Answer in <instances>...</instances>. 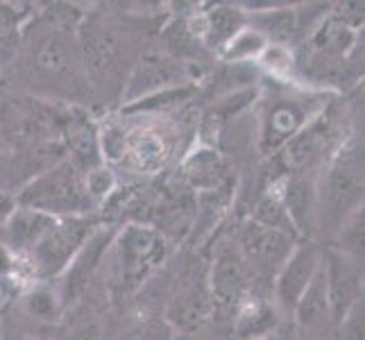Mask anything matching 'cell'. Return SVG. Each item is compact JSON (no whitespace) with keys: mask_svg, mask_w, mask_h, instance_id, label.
Instances as JSON below:
<instances>
[{"mask_svg":"<svg viewBox=\"0 0 365 340\" xmlns=\"http://www.w3.org/2000/svg\"><path fill=\"white\" fill-rule=\"evenodd\" d=\"M19 55L23 57V68L30 75V80L48 91L46 100H53V96H57V103L71 98L75 100L80 96L82 86L89 89L78 46V34L48 28L43 23L32 30L25 28Z\"/></svg>","mask_w":365,"mask_h":340,"instance_id":"6da1fadb","label":"cell"},{"mask_svg":"<svg viewBox=\"0 0 365 340\" xmlns=\"http://www.w3.org/2000/svg\"><path fill=\"white\" fill-rule=\"evenodd\" d=\"M318 232L334 238L351 211L363 207V141L349 134L336 145L316 180Z\"/></svg>","mask_w":365,"mask_h":340,"instance_id":"7a4b0ae2","label":"cell"},{"mask_svg":"<svg viewBox=\"0 0 365 340\" xmlns=\"http://www.w3.org/2000/svg\"><path fill=\"white\" fill-rule=\"evenodd\" d=\"M78 46L91 91L109 93L123 89L134 64L130 39L120 34L116 25L100 19H84L78 30Z\"/></svg>","mask_w":365,"mask_h":340,"instance_id":"3957f363","label":"cell"},{"mask_svg":"<svg viewBox=\"0 0 365 340\" xmlns=\"http://www.w3.org/2000/svg\"><path fill=\"white\" fill-rule=\"evenodd\" d=\"M73 107V105H71ZM71 107L41 96H11L0 103V134L11 153L61 138Z\"/></svg>","mask_w":365,"mask_h":340,"instance_id":"277c9868","label":"cell"},{"mask_svg":"<svg viewBox=\"0 0 365 340\" xmlns=\"http://www.w3.org/2000/svg\"><path fill=\"white\" fill-rule=\"evenodd\" d=\"M16 205L41 211L53 218L89 216L93 211V202L84 191L82 170L71 159L57 163L55 168L21 186Z\"/></svg>","mask_w":365,"mask_h":340,"instance_id":"5b68a950","label":"cell"},{"mask_svg":"<svg viewBox=\"0 0 365 340\" xmlns=\"http://www.w3.org/2000/svg\"><path fill=\"white\" fill-rule=\"evenodd\" d=\"M111 249H114V286L120 293H134L166 261L168 243L163 234L153 227L125 225L116 232Z\"/></svg>","mask_w":365,"mask_h":340,"instance_id":"8992f818","label":"cell"},{"mask_svg":"<svg viewBox=\"0 0 365 340\" xmlns=\"http://www.w3.org/2000/svg\"><path fill=\"white\" fill-rule=\"evenodd\" d=\"M96 230L98 222L91 216L57 218L55 225L43 234L41 241L25 254L36 279L43 282L59 277Z\"/></svg>","mask_w":365,"mask_h":340,"instance_id":"52a82bcc","label":"cell"},{"mask_svg":"<svg viewBox=\"0 0 365 340\" xmlns=\"http://www.w3.org/2000/svg\"><path fill=\"white\" fill-rule=\"evenodd\" d=\"M327 107L322 98L307 96H272L261 109L259 120V150L263 155H274L282 145L311 123Z\"/></svg>","mask_w":365,"mask_h":340,"instance_id":"ba28073f","label":"cell"},{"mask_svg":"<svg viewBox=\"0 0 365 340\" xmlns=\"http://www.w3.org/2000/svg\"><path fill=\"white\" fill-rule=\"evenodd\" d=\"M295 245L297 238L277 230H268V227L255 220H247L241 234H238L236 249L250 272V279L272 284L274 274L279 272Z\"/></svg>","mask_w":365,"mask_h":340,"instance_id":"9c48e42d","label":"cell"},{"mask_svg":"<svg viewBox=\"0 0 365 340\" xmlns=\"http://www.w3.org/2000/svg\"><path fill=\"white\" fill-rule=\"evenodd\" d=\"M334 136V120L324 107L316 118L307 123L291 141L274 153L277 166L282 168L284 177H288V175H307L309 170L316 168L320 161H324V157H329L336 150Z\"/></svg>","mask_w":365,"mask_h":340,"instance_id":"30bf717a","label":"cell"},{"mask_svg":"<svg viewBox=\"0 0 365 340\" xmlns=\"http://www.w3.org/2000/svg\"><path fill=\"white\" fill-rule=\"evenodd\" d=\"M193 82L195 73L188 61L161 53H148L138 57L128 82L123 86V105H130L134 100H141L145 96L166 89L193 86Z\"/></svg>","mask_w":365,"mask_h":340,"instance_id":"8fae6325","label":"cell"},{"mask_svg":"<svg viewBox=\"0 0 365 340\" xmlns=\"http://www.w3.org/2000/svg\"><path fill=\"white\" fill-rule=\"evenodd\" d=\"M322 263V247L313 241H297L293 252L272 279V302L284 316H291L302 293Z\"/></svg>","mask_w":365,"mask_h":340,"instance_id":"7c38bea8","label":"cell"},{"mask_svg":"<svg viewBox=\"0 0 365 340\" xmlns=\"http://www.w3.org/2000/svg\"><path fill=\"white\" fill-rule=\"evenodd\" d=\"M114 230H107V227H100L89 236L80 252L71 259V263L66 266V270L59 274V302L61 306H71L78 299H82V295L89 291V286L93 282V277L98 272V268L103 266L105 257L109 254V247L114 243Z\"/></svg>","mask_w":365,"mask_h":340,"instance_id":"4fadbf2b","label":"cell"},{"mask_svg":"<svg viewBox=\"0 0 365 340\" xmlns=\"http://www.w3.org/2000/svg\"><path fill=\"white\" fill-rule=\"evenodd\" d=\"M213 299L207 284V270L202 274H191L178 288V293L170 297L163 311V322H166L175 334L186 336L202 331V326L213 316Z\"/></svg>","mask_w":365,"mask_h":340,"instance_id":"5bb4252c","label":"cell"},{"mask_svg":"<svg viewBox=\"0 0 365 340\" xmlns=\"http://www.w3.org/2000/svg\"><path fill=\"white\" fill-rule=\"evenodd\" d=\"M207 284L213 299V311L232 313L241 306V302L252 295V279L245 263L234 247H222L211 268L207 270Z\"/></svg>","mask_w":365,"mask_h":340,"instance_id":"9a60e30c","label":"cell"},{"mask_svg":"<svg viewBox=\"0 0 365 340\" xmlns=\"http://www.w3.org/2000/svg\"><path fill=\"white\" fill-rule=\"evenodd\" d=\"M322 263L327 274V293H329L331 322H341L345 313L363 299V263L345 257L336 247L322 249Z\"/></svg>","mask_w":365,"mask_h":340,"instance_id":"2e32d148","label":"cell"},{"mask_svg":"<svg viewBox=\"0 0 365 340\" xmlns=\"http://www.w3.org/2000/svg\"><path fill=\"white\" fill-rule=\"evenodd\" d=\"M284 211L291 220L299 241H311L318 232V205H316V180L307 175H288L274 182Z\"/></svg>","mask_w":365,"mask_h":340,"instance_id":"e0dca14e","label":"cell"},{"mask_svg":"<svg viewBox=\"0 0 365 340\" xmlns=\"http://www.w3.org/2000/svg\"><path fill=\"white\" fill-rule=\"evenodd\" d=\"M175 136L163 125H145V128H136L128 132V148H125L123 161L138 172H155L173 155Z\"/></svg>","mask_w":365,"mask_h":340,"instance_id":"ac0fdd59","label":"cell"},{"mask_svg":"<svg viewBox=\"0 0 365 340\" xmlns=\"http://www.w3.org/2000/svg\"><path fill=\"white\" fill-rule=\"evenodd\" d=\"M243 25H247V21L241 5H213L205 11H197L191 21H186V30L200 46L220 53V48Z\"/></svg>","mask_w":365,"mask_h":340,"instance_id":"d6986e66","label":"cell"},{"mask_svg":"<svg viewBox=\"0 0 365 340\" xmlns=\"http://www.w3.org/2000/svg\"><path fill=\"white\" fill-rule=\"evenodd\" d=\"M61 143L66 148L68 159L82 172L96 166H103V157H100V145H98V125L78 105H73L68 111L64 130H61Z\"/></svg>","mask_w":365,"mask_h":340,"instance_id":"ffe728a7","label":"cell"},{"mask_svg":"<svg viewBox=\"0 0 365 340\" xmlns=\"http://www.w3.org/2000/svg\"><path fill=\"white\" fill-rule=\"evenodd\" d=\"M282 324V311L274 306V302L257 295H247L232 318L236 340H263L274 334Z\"/></svg>","mask_w":365,"mask_h":340,"instance_id":"44dd1931","label":"cell"},{"mask_svg":"<svg viewBox=\"0 0 365 340\" xmlns=\"http://www.w3.org/2000/svg\"><path fill=\"white\" fill-rule=\"evenodd\" d=\"M57 218L46 216L41 211H34L28 207H14L5 220V232H7V245L16 254H28V252L41 241L43 234L55 225Z\"/></svg>","mask_w":365,"mask_h":340,"instance_id":"7402d4cb","label":"cell"},{"mask_svg":"<svg viewBox=\"0 0 365 340\" xmlns=\"http://www.w3.org/2000/svg\"><path fill=\"white\" fill-rule=\"evenodd\" d=\"M291 318L295 324L304 331H316L331 320L329 313V293H327V274H324V263H320L318 272L313 274L311 284L307 291L302 293L299 302L295 304Z\"/></svg>","mask_w":365,"mask_h":340,"instance_id":"603a6c76","label":"cell"},{"mask_svg":"<svg viewBox=\"0 0 365 340\" xmlns=\"http://www.w3.org/2000/svg\"><path fill=\"white\" fill-rule=\"evenodd\" d=\"M34 5L0 3V68L19 57L25 25L34 16Z\"/></svg>","mask_w":365,"mask_h":340,"instance_id":"cb8c5ba5","label":"cell"},{"mask_svg":"<svg viewBox=\"0 0 365 340\" xmlns=\"http://www.w3.org/2000/svg\"><path fill=\"white\" fill-rule=\"evenodd\" d=\"M268 39L259 30H255L252 25H243L232 39L220 48V61H225L227 66H245L257 61L261 57L263 50L268 48Z\"/></svg>","mask_w":365,"mask_h":340,"instance_id":"d4e9b609","label":"cell"},{"mask_svg":"<svg viewBox=\"0 0 365 340\" xmlns=\"http://www.w3.org/2000/svg\"><path fill=\"white\" fill-rule=\"evenodd\" d=\"M222 159L211 148H200L184 161V175L191 180V184L200 188H209V191H216V186L222 180Z\"/></svg>","mask_w":365,"mask_h":340,"instance_id":"484cf974","label":"cell"},{"mask_svg":"<svg viewBox=\"0 0 365 340\" xmlns=\"http://www.w3.org/2000/svg\"><path fill=\"white\" fill-rule=\"evenodd\" d=\"M250 220H255V222H259L263 227H268V230H277V232H284L288 236L297 238L293 225H291V220H288L286 211H284V205H282V200H279V193H277L274 182L270 184L268 191L259 197V202L255 205V211H252ZM297 241H299V238H297Z\"/></svg>","mask_w":365,"mask_h":340,"instance_id":"4316f807","label":"cell"},{"mask_svg":"<svg viewBox=\"0 0 365 340\" xmlns=\"http://www.w3.org/2000/svg\"><path fill=\"white\" fill-rule=\"evenodd\" d=\"M257 66L266 71L272 80L284 84H291L297 78V59L293 50L284 43H268V48L257 59Z\"/></svg>","mask_w":365,"mask_h":340,"instance_id":"83f0119b","label":"cell"},{"mask_svg":"<svg viewBox=\"0 0 365 340\" xmlns=\"http://www.w3.org/2000/svg\"><path fill=\"white\" fill-rule=\"evenodd\" d=\"M334 245L338 252H343L345 257L354 259L356 263H363V243H365V211L359 207L356 211H351L347 220L341 225V230L334 236Z\"/></svg>","mask_w":365,"mask_h":340,"instance_id":"f1b7e54d","label":"cell"},{"mask_svg":"<svg viewBox=\"0 0 365 340\" xmlns=\"http://www.w3.org/2000/svg\"><path fill=\"white\" fill-rule=\"evenodd\" d=\"M193 93V86H178V89H166L141 100H134L130 105H123V113H161L178 107L182 100Z\"/></svg>","mask_w":365,"mask_h":340,"instance_id":"f546056e","label":"cell"},{"mask_svg":"<svg viewBox=\"0 0 365 340\" xmlns=\"http://www.w3.org/2000/svg\"><path fill=\"white\" fill-rule=\"evenodd\" d=\"M98 145L103 163H118L125 157V148H128V130L118 123L98 125Z\"/></svg>","mask_w":365,"mask_h":340,"instance_id":"4dcf8cb0","label":"cell"},{"mask_svg":"<svg viewBox=\"0 0 365 340\" xmlns=\"http://www.w3.org/2000/svg\"><path fill=\"white\" fill-rule=\"evenodd\" d=\"M82 177H84V191L93 202V207L107 202L116 191V175L111 168H107V163L82 172Z\"/></svg>","mask_w":365,"mask_h":340,"instance_id":"1f68e13d","label":"cell"},{"mask_svg":"<svg viewBox=\"0 0 365 340\" xmlns=\"http://www.w3.org/2000/svg\"><path fill=\"white\" fill-rule=\"evenodd\" d=\"M25 309H28L32 316H36L39 320H48V322L57 320L59 313L64 311L57 291H53V288H48V286L32 288L30 295L25 297Z\"/></svg>","mask_w":365,"mask_h":340,"instance_id":"d6a6232c","label":"cell"},{"mask_svg":"<svg viewBox=\"0 0 365 340\" xmlns=\"http://www.w3.org/2000/svg\"><path fill=\"white\" fill-rule=\"evenodd\" d=\"M116 340H175V331L163 320L148 318L123 331Z\"/></svg>","mask_w":365,"mask_h":340,"instance_id":"836d02e7","label":"cell"},{"mask_svg":"<svg viewBox=\"0 0 365 340\" xmlns=\"http://www.w3.org/2000/svg\"><path fill=\"white\" fill-rule=\"evenodd\" d=\"M338 336L341 340H365V302L359 299L345 318L338 322Z\"/></svg>","mask_w":365,"mask_h":340,"instance_id":"e575fe53","label":"cell"},{"mask_svg":"<svg viewBox=\"0 0 365 340\" xmlns=\"http://www.w3.org/2000/svg\"><path fill=\"white\" fill-rule=\"evenodd\" d=\"M16 268V257L9 247L0 245V277L11 274V270Z\"/></svg>","mask_w":365,"mask_h":340,"instance_id":"d590c367","label":"cell"},{"mask_svg":"<svg viewBox=\"0 0 365 340\" xmlns=\"http://www.w3.org/2000/svg\"><path fill=\"white\" fill-rule=\"evenodd\" d=\"M11 161H14V153H11V148L0 138V175L9 172Z\"/></svg>","mask_w":365,"mask_h":340,"instance_id":"8d00e7d4","label":"cell"},{"mask_svg":"<svg viewBox=\"0 0 365 340\" xmlns=\"http://www.w3.org/2000/svg\"><path fill=\"white\" fill-rule=\"evenodd\" d=\"M263 340H295V331L291 329V326L282 324L274 334H270L268 338H263Z\"/></svg>","mask_w":365,"mask_h":340,"instance_id":"74e56055","label":"cell"},{"mask_svg":"<svg viewBox=\"0 0 365 340\" xmlns=\"http://www.w3.org/2000/svg\"><path fill=\"white\" fill-rule=\"evenodd\" d=\"M175 340H209V338L197 336V331H195V334H186V336H175Z\"/></svg>","mask_w":365,"mask_h":340,"instance_id":"f35d334b","label":"cell"},{"mask_svg":"<svg viewBox=\"0 0 365 340\" xmlns=\"http://www.w3.org/2000/svg\"><path fill=\"white\" fill-rule=\"evenodd\" d=\"M103 340H111V338H107V336H105V338H103Z\"/></svg>","mask_w":365,"mask_h":340,"instance_id":"ab89813d","label":"cell"}]
</instances>
